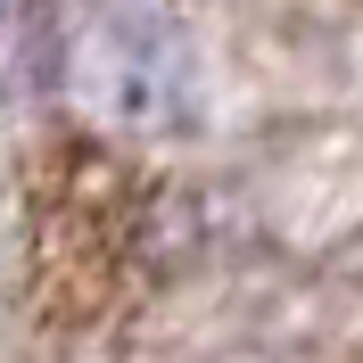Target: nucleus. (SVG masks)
<instances>
[{"label": "nucleus", "mask_w": 363, "mask_h": 363, "mask_svg": "<svg viewBox=\"0 0 363 363\" xmlns=\"http://www.w3.org/2000/svg\"><path fill=\"white\" fill-rule=\"evenodd\" d=\"M50 91L91 133H174L199 116V58L149 0H74L50 25Z\"/></svg>", "instance_id": "nucleus-1"}]
</instances>
